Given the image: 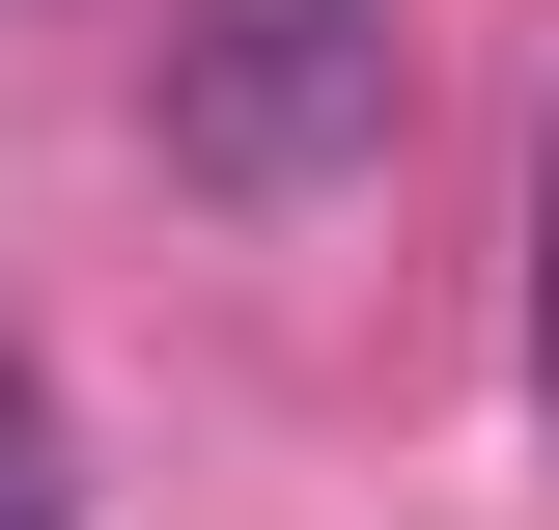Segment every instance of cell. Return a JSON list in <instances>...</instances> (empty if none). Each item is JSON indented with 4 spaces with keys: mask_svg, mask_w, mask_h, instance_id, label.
<instances>
[{
    "mask_svg": "<svg viewBox=\"0 0 559 530\" xmlns=\"http://www.w3.org/2000/svg\"><path fill=\"white\" fill-rule=\"evenodd\" d=\"M419 57L392 0H224V28H168V168L197 196H336V168H392Z\"/></svg>",
    "mask_w": 559,
    "mask_h": 530,
    "instance_id": "obj_1",
    "label": "cell"
},
{
    "mask_svg": "<svg viewBox=\"0 0 559 530\" xmlns=\"http://www.w3.org/2000/svg\"><path fill=\"white\" fill-rule=\"evenodd\" d=\"M0 530H84V447H57V392L0 363Z\"/></svg>",
    "mask_w": 559,
    "mask_h": 530,
    "instance_id": "obj_2",
    "label": "cell"
},
{
    "mask_svg": "<svg viewBox=\"0 0 559 530\" xmlns=\"http://www.w3.org/2000/svg\"><path fill=\"white\" fill-rule=\"evenodd\" d=\"M532 392H559V224H532Z\"/></svg>",
    "mask_w": 559,
    "mask_h": 530,
    "instance_id": "obj_3",
    "label": "cell"
}]
</instances>
